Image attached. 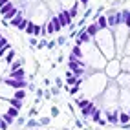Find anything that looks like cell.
<instances>
[{"mask_svg":"<svg viewBox=\"0 0 130 130\" xmlns=\"http://www.w3.org/2000/svg\"><path fill=\"white\" fill-rule=\"evenodd\" d=\"M2 83L6 86H9V88H13V90H24L26 86H28L26 79H9V77H4Z\"/></svg>","mask_w":130,"mask_h":130,"instance_id":"6da1fadb","label":"cell"},{"mask_svg":"<svg viewBox=\"0 0 130 130\" xmlns=\"http://www.w3.org/2000/svg\"><path fill=\"white\" fill-rule=\"evenodd\" d=\"M66 86H83V79L81 77H75L70 70L66 72Z\"/></svg>","mask_w":130,"mask_h":130,"instance_id":"7a4b0ae2","label":"cell"},{"mask_svg":"<svg viewBox=\"0 0 130 130\" xmlns=\"http://www.w3.org/2000/svg\"><path fill=\"white\" fill-rule=\"evenodd\" d=\"M57 17H59V22H60V26H62V28H66V26H70V24H72V17H70V13H68L66 9H64V11H60Z\"/></svg>","mask_w":130,"mask_h":130,"instance_id":"3957f363","label":"cell"},{"mask_svg":"<svg viewBox=\"0 0 130 130\" xmlns=\"http://www.w3.org/2000/svg\"><path fill=\"white\" fill-rule=\"evenodd\" d=\"M106 123H110V125H119V112L116 110V112H108L106 114Z\"/></svg>","mask_w":130,"mask_h":130,"instance_id":"277c9868","label":"cell"},{"mask_svg":"<svg viewBox=\"0 0 130 130\" xmlns=\"http://www.w3.org/2000/svg\"><path fill=\"white\" fill-rule=\"evenodd\" d=\"M130 116L125 114V112H119V126H123V128H128L130 125Z\"/></svg>","mask_w":130,"mask_h":130,"instance_id":"5b68a950","label":"cell"},{"mask_svg":"<svg viewBox=\"0 0 130 130\" xmlns=\"http://www.w3.org/2000/svg\"><path fill=\"white\" fill-rule=\"evenodd\" d=\"M95 24H97V28H99L101 31L108 29V22H106V17H103V15H99L97 19H95Z\"/></svg>","mask_w":130,"mask_h":130,"instance_id":"8992f818","label":"cell"},{"mask_svg":"<svg viewBox=\"0 0 130 130\" xmlns=\"http://www.w3.org/2000/svg\"><path fill=\"white\" fill-rule=\"evenodd\" d=\"M95 110H97V106H95L93 103H90V105L86 106V108H83V110H81V114H83V117H90Z\"/></svg>","mask_w":130,"mask_h":130,"instance_id":"52a82bcc","label":"cell"},{"mask_svg":"<svg viewBox=\"0 0 130 130\" xmlns=\"http://www.w3.org/2000/svg\"><path fill=\"white\" fill-rule=\"evenodd\" d=\"M22 20H24V17H22V11H19V13H17V15L13 17V19L9 20V26H15V28H19Z\"/></svg>","mask_w":130,"mask_h":130,"instance_id":"ba28073f","label":"cell"},{"mask_svg":"<svg viewBox=\"0 0 130 130\" xmlns=\"http://www.w3.org/2000/svg\"><path fill=\"white\" fill-rule=\"evenodd\" d=\"M24 77H26L24 68H19V70H15V72H9V79H24Z\"/></svg>","mask_w":130,"mask_h":130,"instance_id":"9c48e42d","label":"cell"},{"mask_svg":"<svg viewBox=\"0 0 130 130\" xmlns=\"http://www.w3.org/2000/svg\"><path fill=\"white\" fill-rule=\"evenodd\" d=\"M99 31H101V29L97 28V24H95V22H92V24L88 26V28H86V33H88V35H90L92 39H93L95 35H97V33H99Z\"/></svg>","mask_w":130,"mask_h":130,"instance_id":"30bf717a","label":"cell"},{"mask_svg":"<svg viewBox=\"0 0 130 130\" xmlns=\"http://www.w3.org/2000/svg\"><path fill=\"white\" fill-rule=\"evenodd\" d=\"M19 68H24V59H17V60H13V62L9 64V70L11 72L19 70Z\"/></svg>","mask_w":130,"mask_h":130,"instance_id":"8fae6325","label":"cell"},{"mask_svg":"<svg viewBox=\"0 0 130 130\" xmlns=\"http://www.w3.org/2000/svg\"><path fill=\"white\" fill-rule=\"evenodd\" d=\"M19 11H20V9H19V7H17V6H13V7H11V9H9V11H7V15H4V20H7V22H9V20L13 19V17H15L17 13H19Z\"/></svg>","mask_w":130,"mask_h":130,"instance_id":"7c38bea8","label":"cell"},{"mask_svg":"<svg viewBox=\"0 0 130 130\" xmlns=\"http://www.w3.org/2000/svg\"><path fill=\"white\" fill-rule=\"evenodd\" d=\"M50 22H51V26H53L55 33H59L60 29H62V26H60V22H59V17H51V19H50Z\"/></svg>","mask_w":130,"mask_h":130,"instance_id":"4fadbf2b","label":"cell"},{"mask_svg":"<svg viewBox=\"0 0 130 130\" xmlns=\"http://www.w3.org/2000/svg\"><path fill=\"white\" fill-rule=\"evenodd\" d=\"M13 60H15V50H9V51L4 55V62H6V64H11Z\"/></svg>","mask_w":130,"mask_h":130,"instance_id":"5bb4252c","label":"cell"},{"mask_svg":"<svg viewBox=\"0 0 130 130\" xmlns=\"http://www.w3.org/2000/svg\"><path fill=\"white\" fill-rule=\"evenodd\" d=\"M83 50H81V46H75L73 50H72V55L70 57H73V59H83Z\"/></svg>","mask_w":130,"mask_h":130,"instance_id":"9a60e30c","label":"cell"},{"mask_svg":"<svg viewBox=\"0 0 130 130\" xmlns=\"http://www.w3.org/2000/svg\"><path fill=\"white\" fill-rule=\"evenodd\" d=\"M90 103H92V101H88V99H81V97H77V99H75V105L79 106L81 110H83V108H86V106L90 105Z\"/></svg>","mask_w":130,"mask_h":130,"instance_id":"2e32d148","label":"cell"},{"mask_svg":"<svg viewBox=\"0 0 130 130\" xmlns=\"http://www.w3.org/2000/svg\"><path fill=\"white\" fill-rule=\"evenodd\" d=\"M13 99L24 101V99H26V90H15V92H13Z\"/></svg>","mask_w":130,"mask_h":130,"instance_id":"e0dca14e","label":"cell"},{"mask_svg":"<svg viewBox=\"0 0 130 130\" xmlns=\"http://www.w3.org/2000/svg\"><path fill=\"white\" fill-rule=\"evenodd\" d=\"M106 72H108V75L114 77V75L117 73V62H110V64H108V68H106Z\"/></svg>","mask_w":130,"mask_h":130,"instance_id":"ac0fdd59","label":"cell"},{"mask_svg":"<svg viewBox=\"0 0 130 130\" xmlns=\"http://www.w3.org/2000/svg\"><path fill=\"white\" fill-rule=\"evenodd\" d=\"M68 13H70V17H72V19H75V17H77V13H79V2H73V6L70 7V11H68Z\"/></svg>","mask_w":130,"mask_h":130,"instance_id":"d6986e66","label":"cell"},{"mask_svg":"<svg viewBox=\"0 0 130 130\" xmlns=\"http://www.w3.org/2000/svg\"><path fill=\"white\" fill-rule=\"evenodd\" d=\"M123 24L126 26V28H130V9L123 11Z\"/></svg>","mask_w":130,"mask_h":130,"instance_id":"ffe728a7","label":"cell"},{"mask_svg":"<svg viewBox=\"0 0 130 130\" xmlns=\"http://www.w3.org/2000/svg\"><path fill=\"white\" fill-rule=\"evenodd\" d=\"M33 29H35V22H33V20H29L28 22V26H26V33H28V35H33Z\"/></svg>","mask_w":130,"mask_h":130,"instance_id":"44dd1931","label":"cell"},{"mask_svg":"<svg viewBox=\"0 0 130 130\" xmlns=\"http://www.w3.org/2000/svg\"><path fill=\"white\" fill-rule=\"evenodd\" d=\"M13 6H15L13 2H9V4H6V6H2V7H0V15H7V11H9L11 7H13Z\"/></svg>","mask_w":130,"mask_h":130,"instance_id":"7402d4cb","label":"cell"},{"mask_svg":"<svg viewBox=\"0 0 130 130\" xmlns=\"http://www.w3.org/2000/svg\"><path fill=\"white\" fill-rule=\"evenodd\" d=\"M9 106H13V108H17V110H19L20 106H22V101H19V99H9Z\"/></svg>","mask_w":130,"mask_h":130,"instance_id":"603a6c76","label":"cell"},{"mask_svg":"<svg viewBox=\"0 0 130 130\" xmlns=\"http://www.w3.org/2000/svg\"><path fill=\"white\" fill-rule=\"evenodd\" d=\"M6 114H7V116H11V117L15 119V117H19V110H17V108H13V106H9Z\"/></svg>","mask_w":130,"mask_h":130,"instance_id":"cb8c5ba5","label":"cell"},{"mask_svg":"<svg viewBox=\"0 0 130 130\" xmlns=\"http://www.w3.org/2000/svg\"><path fill=\"white\" fill-rule=\"evenodd\" d=\"M99 119H101V108H97V110L92 114V121H93V123H97Z\"/></svg>","mask_w":130,"mask_h":130,"instance_id":"d4e9b609","label":"cell"},{"mask_svg":"<svg viewBox=\"0 0 130 130\" xmlns=\"http://www.w3.org/2000/svg\"><path fill=\"white\" fill-rule=\"evenodd\" d=\"M37 125H39V121H35V119H33V117H31V119L28 121V123H26V126H28V128H35Z\"/></svg>","mask_w":130,"mask_h":130,"instance_id":"484cf974","label":"cell"},{"mask_svg":"<svg viewBox=\"0 0 130 130\" xmlns=\"http://www.w3.org/2000/svg\"><path fill=\"white\" fill-rule=\"evenodd\" d=\"M50 121H51V117H42V119L39 121V125H40V126H46V125H50Z\"/></svg>","mask_w":130,"mask_h":130,"instance_id":"4316f807","label":"cell"},{"mask_svg":"<svg viewBox=\"0 0 130 130\" xmlns=\"http://www.w3.org/2000/svg\"><path fill=\"white\" fill-rule=\"evenodd\" d=\"M28 22H29V20H26V19H24V20L20 22V26H19V29H20V31H24V29H26V26H28Z\"/></svg>","mask_w":130,"mask_h":130,"instance_id":"83f0119b","label":"cell"},{"mask_svg":"<svg viewBox=\"0 0 130 130\" xmlns=\"http://www.w3.org/2000/svg\"><path fill=\"white\" fill-rule=\"evenodd\" d=\"M7 44H9V42H7V39H6V37H2V39H0V50H2L4 46H7Z\"/></svg>","mask_w":130,"mask_h":130,"instance_id":"f1b7e54d","label":"cell"},{"mask_svg":"<svg viewBox=\"0 0 130 130\" xmlns=\"http://www.w3.org/2000/svg\"><path fill=\"white\" fill-rule=\"evenodd\" d=\"M37 35H40V26L39 24H35V29H33V37H37Z\"/></svg>","mask_w":130,"mask_h":130,"instance_id":"f546056e","label":"cell"},{"mask_svg":"<svg viewBox=\"0 0 130 130\" xmlns=\"http://www.w3.org/2000/svg\"><path fill=\"white\" fill-rule=\"evenodd\" d=\"M59 116V108L57 106H51V117H57Z\"/></svg>","mask_w":130,"mask_h":130,"instance_id":"4dcf8cb0","label":"cell"},{"mask_svg":"<svg viewBox=\"0 0 130 130\" xmlns=\"http://www.w3.org/2000/svg\"><path fill=\"white\" fill-rule=\"evenodd\" d=\"M64 42H66V37H64V35H60V37L57 39V44H60V46H62Z\"/></svg>","mask_w":130,"mask_h":130,"instance_id":"1f68e13d","label":"cell"},{"mask_svg":"<svg viewBox=\"0 0 130 130\" xmlns=\"http://www.w3.org/2000/svg\"><path fill=\"white\" fill-rule=\"evenodd\" d=\"M29 46H31V48L37 46V37H31V39H29Z\"/></svg>","mask_w":130,"mask_h":130,"instance_id":"d6a6232c","label":"cell"},{"mask_svg":"<svg viewBox=\"0 0 130 130\" xmlns=\"http://www.w3.org/2000/svg\"><path fill=\"white\" fill-rule=\"evenodd\" d=\"M55 46H57V40H51V42H48V46H46V48H48V50H53Z\"/></svg>","mask_w":130,"mask_h":130,"instance_id":"836d02e7","label":"cell"},{"mask_svg":"<svg viewBox=\"0 0 130 130\" xmlns=\"http://www.w3.org/2000/svg\"><path fill=\"white\" fill-rule=\"evenodd\" d=\"M55 86H57V88H62V79H60V77L55 79Z\"/></svg>","mask_w":130,"mask_h":130,"instance_id":"e575fe53","label":"cell"},{"mask_svg":"<svg viewBox=\"0 0 130 130\" xmlns=\"http://www.w3.org/2000/svg\"><path fill=\"white\" fill-rule=\"evenodd\" d=\"M79 90H81V86H73V88H70V93H72V95H75Z\"/></svg>","mask_w":130,"mask_h":130,"instance_id":"d590c367","label":"cell"},{"mask_svg":"<svg viewBox=\"0 0 130 130\" xmlns=\"http://www.w3.org/2000/svg\"><path fill=\"white\" fill-rule=\"evenodd\" d=\"M50 93H51V95H59V88H57V86H53V88L50 90Z\"/></svg>","mask_w":130,"mask_h":130,"instance_id":"8d00e7d4","label":"cell"},{"mask_svg":"<svg viewBox=\"0 0 130 130\" xmlns=\"http://www.w3.org/2000/svg\"><path fill=\"white\" fill-rule=\"evenodd\" d=\"M75 126H77V128H83V126H84V123H83L81 119H77V121H75Z\"/></svg>","mask_w":130,"mask_h":130,"instance_id":"74e56055","label":"cell"},{"mask_svg":"<svg viewBox=\"0 0 130 130\" xmlns=\"http://www.w3.org/2000/svg\"><path fill=\"white\" fill-rule=\"evenodd\" d=\"M40 97H44V90H37V99H40Z\"/></svg>","mask_w":130,"mask_h":130,"instance_id":"f35d334b","label":"cell"},{"mask_svg":"<svg viewBox=\"0 0 130 130\" xmlns=\"http://www.w3.org/2000/svg\"><path fill=\"white\" fill-rule=\"evenodd\" d=\"M35 114H37V108H31L29 110V117H35Z\"/></svg>","mask_w":130,"mask_h":130,"instance_id":"ab89813d","label":"cell"},{"mask_svg":"<svg viewBox=\"0 0 130 130\" xmlns=\"http://www.w3.org/2000/svg\"><path fill=\"white\" fill-rule=\"evenodd\" d=\"M9 2H11V0H0V7L6 6V4H9Z\"/></svg>","mask_w":130,"mask_h":130,"instance_id":"60d3db41","label":"cell"},{"mask_svg":"<svg viewBox=\"0 0 130 130\" xmlns=\"http://www.w3.org/2000/svg\"><path fill=\"white\" fill-rule=\"evenodd\" d=\"M79 2H81L83 6H86V4H88V0H79Z\"/></svg>","mask_w":130,"mask_h":130,"instance_id":"b9f144b4","label":"cell"},{"mask_svg":"<svg viewBox=\"0 0 130 130\" xmlns=\"http://www.w3.org/2000/svg\"><path fill=\"white\" fill-rule=\"evenodd\" d=\"M2 37H4V35H2V33H0V39H2Z\"/></svg>","mask_w":130,"mask_h":130,"instance_id":"7bdbcfd3","label":"cell"},{"mask_svg":"<svg viewBox=\"0 0 130 130\" xmlns=\"http://www.w3.org/2000/svg\"><path fill=\"white\" fill-rule=\"evenodd\" d=\"M128 116H130V112H128Z\"/></svg>","mask_w":130,"mask_h":130,"instance_id":"ee69618b","label":"cell"},{"mask_svg":"<svg viewBox=\"0 0 130 130\" xmlns=\"http://www.w3.org/2000/svg\"><path fill=\"white\" fill-rule=\"evenodd\" d=\"M29 130H33V128H29Z\"/></svg>","mask_w":130,"mask_h":130,"instance_id":"f6af8a7d","label":"cell"}]
</instances>
